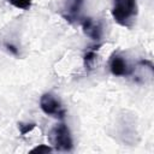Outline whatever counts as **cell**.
<instances>
[{"mask_svg": "<svg viewBox=\"0 0 154 154\" xmlns=\"http://www.w3.org/2000/svg\"><path fill=\"white\" fill-rule=\"evenodd\" d=\"M100 45H97L96 47H90L85 51L84 53V57H83V63H84V67L85 70H91L95 61H96V58H97V54H96V51L99 49Z\"/></svg>", "mask_w": 154, "mask_h": 154, "instance_id": "obj_7", "label": "cell"}, {"mask_svg": "<svg viewBox=\"0 0 154 154\" xmlns=\"http://www.w3.org/2000/svg\"><path fill=\"white\" fill-rule=\"evenodd\" d=\"M109 70L114 76H129L131 73V67L126 60L118 53H113L109 58Z\"/></svg>", "mask_w": 154, "mask_h": 154, "instance_id": "obj_5", "label": "cell"}, {"mask_svg": "<svg viewBox=\"0 0 154 154\" xmlns=\"http://www.w3.org/2000/svg\"><path fill=\"white\" fill-rule=\"evenodd\" d=\"M12 6L19 10H29L31 7V0H7Z\"/></svg>", "mask_w": 154, "mask_h": 154, "instance_id": "obj_8", "label": "cell"}, {"mask_svg": "<svg viewBox=\"0 0 154 154\" xmlns=\"http://www.w3.org/2000/svg\"><path fill=\"white\" fill-rule=\"evenodd\" d=\"M81 24H82L83 32L88 37H90L94 41L101 40V37H102V25L100 24V22H95L93 18L88 17V18H84Z\"/></svg>", "mask_w": 154, "mask_h": 154, "instance_id": "obj_6", "label": "cell"}, {"mask_svg": "<svg viewBox=\"0 0 154 154\" xmlns=\"http://www.w3.org/2000/svg\"><path fill=\"white\" fill-rule=\"evenodd\" d=\"M84 0H64L63 17L69 23H75L79 18Z\"/></svg>", "mask_w": 154, "mask_h": 154, "instance_id": "obj_4", "label": "cell"}, {"mask_svg": "<svg viewBox=\"0 0 154 154\" xmlns=\"http://www.w3.org/2000/svg\"><path fill=\"white\" fill-rule=\"evenodd\" d=\"M40 107L47 116L63 119L66 114V109L63 107L61 102L51 93H45L40 97Z\"/></svg>", "mask_w": 154, "mask_h": 154, "instance_id": "obj_3", "label": "cell"}, {"mask_svg": "<svg viewBox=\"0 0 154 154\" xmlns=\"http://www.w3.org/2000/svg\"><path fill=\"white\" fill-rule=\"evenodd\" d=\"M51 144L57 149V150H63V152H70L73 148V141L71 137V132L64 123L57 124L52 128L48 135Z\"/></svg>", "mask_w": 154, "mask_h": 154, "instance_id": "obj_2", "label": "cell"}, {"mask_svg": "<svg viewBox=\"0 0 154 154\" xmlns=\"http://www.w3.org/2000/svg\"><path fill=\"white\" fill-rule=\"evenodd\" d=\"M5 47L12 53V54H14V55H17L18 54V51H17V48L14 47V46H12V45H10V43H5Z\"/></svg>", "mask_w": 154, "mask_h": 154, "instance_id": "obj_11", "label": "cell"}, {"mask_svg": "<svg viewBox=\"0 0 154 154\" xmlns=\"http://www.w3.org/2000/svg\"><path fill=\"white\" fill-rule=\"evenodd\" d=\"M51 152H52V147L46 146V144H40V146H37L30 150V153H38V154H47Z\"/></svg>", "mask_w": 154, "mask_h": 154, "instance_id": "obj_10", "label": "cell"}, {"mask_svg": "<svg viewBox=\"0 0 154 154\" xmlns=\"http://www.w3.org/2000/svg\"><path fill=\"white\" fill-rule=\"evenodd\" d=\"M35 128H36L35 123H18V129L22 136H25L26 134L31 132Z\"/></svg>", "mask_w": 154, "mask_h": 154, "instance_id": "obj_9", "label": "cell"}, {"mask_svg": "<svg viewBox=\"0 0 154 154\" xmlns=\"http://www.w3.org/2000/svg\"><path fill=\"white\" fill-rule=\"evenodd\" d=\"M137 12L138 7L136 0H113L111 13L117 24L131 28L137 16Z\"/></svg>", "mask_w": 154, "mask_h": 154, "instance_id": "obj_1", "label": "cell"}]
</instances>
